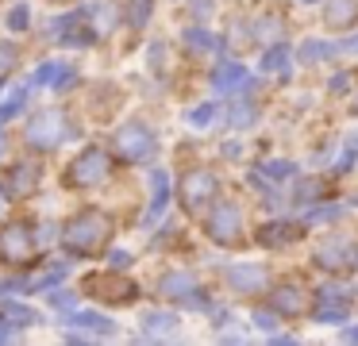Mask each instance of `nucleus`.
I'll use <instances>...</instances> for the list:
<instances>
[{
  "label": "nucleus",
  "mask_w": 358,
  "mask_h": 346,
  "mask_svg": "<svg viewBox=\"0 0 358 346\" xmlns=\"http://www.w3.org/2000/svg\"><path fill=\"white\" fill-rule=\"evenodd\" d=\"M112 235V219L104 212H81L62 227V246L73 254H96Z\"/></svg>",
  "instance_id": "obj_1"
},
{
  "label": "nucleus",
  "mask_w": 358,
  "mask_h": 346,
  "mask_svg": "<svg viewBox=\"0 0 358 346\" xmlns=\"http://www.w3.org/2000/svg\"><path fill=\"white\" fill-rule=\"evenodd\" d=\"M70 123H66V115L62 112H39L31 120V127H27V138H31L35 146H58V143H66V135H70Z\"/></svg>",
  "instance_id": "obj_2"
},
{
  "label": "nucleus",
  "mask_w": 358,
  "mask_h": 346,
  "mask_svg": "<svg viewBox=\"0 0 358 346\" xmlns=\"http://www.w3.org/2000/svg\"><path fill=\"white\" fill-rule=\"evenodd\" d=\"M104 177H108V158H104L101 150H85V154H81V158L70 166L66 185H73V189H89V185H101Z\"/></svg>",
  "instance_id": "obj_3"
},
{
  "label": "nucleus",
  "mask_w": 358,
  "mask_h": 346,
  "mask_svg": "<svg viewBox=\"0 0 358 346\" xmlns=\"http://www.w3.org/2000/svg\"><path fill=\"white\" fill-rule=\"evenodd\" d=\"M31 250H35V238H31V227L27 223H8L0 231V258L4 261H31Z\"/></svg>",
  "instance_id": "obj_4"
},
{
  "label": "nucleus",
  "mask_w": 358,
  "mask_h": 346,
  "mask_svg": "<svg viewBox=\"0 0 358 346\" xmlns=\"http://www.w3.org/2000/svg\"><path fill=\"white\" fill-rule=\"evenodd\" d=\"M85 289L101 300H112V304H131L135 300V284L124 281L120 273H93L85 281Z\"/></svg>",
  "instance_id": "obj_5"
},
{
  "label": "nucleus",
  "mask_w": 358,
  "mask_h": 346,
  "mask_svg": "<svg viewBox=\"0 0 358 346\" xmlns=\"http://www.w3.org/2000/svg\"><path fill=\"white\" fill-rule=\"evenodd\" d=\"M116 146H120V158L124 161H139L155 150V138H150V131L143 123H124L116 135Z\"/></svg>",
  "instance_id": "obj_6"
},
{
  "label": "nucleus",
  "mask_w": 358,
  "mask_h": 346,
  "mask_svg": "<svg viewBox=\"0 0 358 346\" xmlns=\"http://www.w3.org/2000/svg\"><path fill=\"white\" fill-rule=\"evenodd\" d=\"M239 231H243V215H239V208L235 204H220L216 212H212V219H208V235L216 238V243H235L239 238Z\"/></svg>",
  "instance_id": "obj_7"
},
{
  "label": "nucleus",
  "mask_w": 358,
  "mask_h": 346,
  "mask_svg": "<svg viewBox=\"0 0 358 346\" xmlns=\"http://www.w3.org/2000/svg\"><path fill=\"white\" fill-rule=\"evenodd\" d=\"M158 292L170 296V300H185L189 308H201L204 304V300L196 296V281L189 273H166L162 281H158Z\"/></svg>",
  "instance_id": "obj_8"
},
{
  "label": "nucleus",
  "mask_w": 358,
  "mask_h": 346,
  "mask_svg": "<svg viewBox=\"0 0 358 346\" xmlns=\"http://www.w3.org/2000/svg\"><path fill=\"white\" fill-rule=\"evenodd\" d=\"M212 196H216V177H212L208 169H193V173L185 177V204L196 208Z\"/></svg>",
  "instance_id": "obj_9"
},
{
  "label": "nucleus",
  "mask_w": 358,
  "mask_h": 346,
  "mask_svg": "<svg viewBox=\"0 0 358 346\" xmlns=\"http://www.w3.org/2000/svg\"><path fill=\"white\" fill-rule=\"evenodd\" d=\"M227 281L239 292H258V289H266L270 277H266L262 266H227Z\"/></svg>",
  "instance_id": "obj_10"
},
{
  "label": "nucleus",
  "mask_w": 358,
  "mask_h": 346,
  "mask_svg": "<svg viewBox=\"0 0 358 346\" xmlns=\"http://www.w3.org/2000/svg\"><path fill=\"white\" fill-rule=\"evenodd\" d=\"M273 304H278L281 315H301L304 308H308V292H304L301 284H281V289L273 292Z\"/></svg>",
  "instance_id": "obj_11"
},
{
  "label": "nucleus",
  "mask_w": 358,
  "mask_h": 346,
  "mask_svg": "<svg viewBox=\"0 0 358 346\" xmlns=\"http://www.w3.org/2000/svg\"><path fill=\"white\" fill-rule=\"evenodd\" d=\"M247 69L243 66H231V62H224V66L212 73V89L216 92H235V89H247Z\"/></svg>",
  "instance_id": "obj_12"
},
{
  "label": "nucleus",
  "mask_w": 358,
  "mask_h": 346,
  "mask_svg": "<svg viewBox=\"0 0 358 346\" xmlns=\"http://www.w3.org/2000/svg\"><path fill=\"white\" fill-rule=\"evenodd\" d=\"M316 319L320 323H335V319H347V300L335 296V289H324L320 292V308H316Z\"/></svg>",
  "instance_id": "obj_13"
},
{
  "label": "nucleus",
  "mask_w": 358,
  "mask_h": 346,
  "mask_svg": "<svg viewBox=\"0 0 358 346\" xmlns=\"http://www.w3.org/2000/svg\"><path fill=\"white\" fill-rule=\"evenodd\" d=\"M73 81V69L62 66V62H43L39 69H35V85H55V89H62V85Z\"/></svg>",
  "instance_id": "obj_14"
},
{
  "label": "nucleus",
  "mask_w": 358,
  "mask_h": 346,
  "mask_svg": "<svg viewBox=\"0 0 358 346\" xmlns=\"http://www.w3.org/2000/svg\"><path fill=\"white\" fill-rule=\"evenodd\" d=\"M358 20V0H331L327 4V23L331 27H350Z\"/></svg>",
  "instance_id": "obj_15"
},
{
  "label": "nucleus",
  "mask_w": 358,
  "mask_h": 346,
  "mask_svg": "<svg viewBox=\"0 0 358 346\" xmlns=\"http://www.w3.org/2000/svg\"><path fill=\"white\" fill-rule=\"evenodd\" d=\"M35 181H39V169H35V166H16V169H12V177H8V192H12V196H24V192L35 189Z\"/></svg>",
  "instance_id": "obj_16"
},
{
  "label": "nucleus",
  "mask_w": 358,
  "mask_h": 346,
  "mask_svg": "<svg viewBox=\"0 0 358 346\" xmlns=\"http://www.w3.org/2000/svg\"><path fill=\"white\" fill-rule=\"evenodd\" d=\"M150 189H155V196H150L147 219H158V215H162V208H166V189H170V181H166L162 169H155V173H150Z\"/></svg>",
  "instance_id": "obj_17"
},
{
  "label": "nucleus",
  "mask_w": 358,
  "mask_h": 346,
  "mask_svg": "<svg viewBox=\"0 0 358 346\" xmlns=\"http://www.w3.org/2000/svg\"><path fill=\"white\" fill-rule=\"evenodd\" d=\"M0 315H4V319H12L16 327H31V323H39V312H35V308L12 304V300H0Z\"/></svg>",
  "instance_id": "obj_18"
},
{
  "label": "nucleus",
  "mask_w": 358,
  "mask_h": 346,
  "mask_svg": "<svg viewBox=\"0 0 358 346\" xmlns=\"http://www.w3.org/2000/svg\"><path fill=\"white\" fill-rule=\"evenodd\" d=\"M70 327H85V331H96V335H112V319H104V315H93V312L70 315Z\"/></svg>",
  "instance_id": "obj_19"
},
{
  "label": "nucleus",
  "mask_w": 358,
  "mask_h": 346,
  "mask_svg": "<svg viewBox=\"0 0 358 346\" xmlns=\"http://www.w3.org/2000/svg\"><path fill=\"white\" fill-rule=\"evenodd\" d=\"M27 96H31V85H24V89H16L4 104H0V120H12V115H20L24 112V104H27Z\"/></svg>",
  "instance_id": "obj_20"
},
{
  "label": "nucleus",
  "mask_w": 358,
  "mask_h": 346,
  "mask_svg": "<svg viewBox=\"0 0 358 346\" xmlns=\"http://www.w3.org/2000/svg\"><path fill=\"white\" fill-rule=\"evenodd\" d=\"M173 327H178V319H173L170 312H150L147 315V331H150V335H170Z\"/></svg>",
  "instance_id": "obj_21"
},
{
  "label": "nucleus",
  "mask_w": 358,
  "mask_h": 346,
  "mask_svg": "<svg viewBox=\"0 0 358 346\" xmlns=\"http://www.w3.org/2000/svg\"><path fill=\"white\" fill-rule=\"evenodd\" d=\"M262 69H266V73H285V69H289V50H285V46H278V50L266 54Z\"/></svg>",
  "instance_id": "obj_22"
},
{
  "label": "nucleus",
  "mask_w": 358,
  "mask_h": 346,
  "mask_svg": "<svg viewBox=\"0 0 358 346\" xmlns=\"http://www.w3.org/2000/svg\"><path fill=\"white\" fill-rule=\"evenodd\" d=\"M16 69V46L12 43H0V77H8Z\"/></svg>",
  "instance_id": "obj_23"
},
{
  "label": "nucleus",
  "mask_w": 358,
  "mask_h": 346,
  "mask_svg": "<svg viewBox=\"0 0 358 346\" xmlns=\"http://www.w3.org/2000/svg\"><path fill=\"white\" fill-rule=\"evenodd\" d=\"M185 43H193V50H212V46H216V38L204 35V31H185Z\"/></svg>",
  "instance_id": "obj_24"
},
{
  "label": "nucleus",
  "mask_w": 358,
  "mask_h": 346,
  "mask_svg": "<svg viewBox=\"0 0 358 346\" xmlns=\"http://www.w3.org/2000/svg\"><path fill=\"white\" fill-rule=\"evenodd\" d=\"M212 115H216V108H208V104H201V108H193V112L185 115L193 127H204V123H212Z\"/></svg>",
  "instance_id": "obj_25"
},
{
  "label": "nucleus",
  "mask_w": 358,
  "mask_h": 346,
  "mask_svg": "<svg viewBox=\"0 0 358 346\" xmlns=\"http://www.w3.org/2000/svg\"><path fill=\"white\" fill-rule=\"evenodd\" d=\"M304 62H316V58H327V54H335L331 46H324V43H304Z\"/></svg>",
  "instance_id": "obj_26"
},
{
  "label": "nucleus",
  "mask_w": 358,
  "mask_h": 346,
  "mask_svg": "<svg viewBox=\"0 0 358 346\" xmlns=\"http://www.w3.org/2000/svg\"><path fill=\"white\" fill-rule=\"evenodd\" d=\"M8 23H12L16 31H24V27H27V8L16 4V8H12V15H8Z\"/></svg>",
  "instance_id": "obj_27"
},
{
  "label": "nucleus",
  "mask_w": 358,
  "mask_h": 346,
  "mask_svg": "<svg viewBox=\"0 0 358 346\" xmlns=\"http://www.w3.org/2000/svg\"><path fill=\"white\" fill-rule=\"evenodd\" d=\"M289 169H293L289 161H270V166H266V173H270V177H289Z\"/></svg>",
  "instance_id": "obj_28"
},
{
  "label": "nucleus",
  "mask_w": 358,
  "mask_h": 346,
  "mask_svg": "<svg viewBox=\"0 0 358 346\" xmlns=\"http://www.w3.org/2000/svg\"><path fill=\"white\" fill-rule=\"evenodd\" d=\"M50 304H55V308H70L73 296H70V292H50Z\"/></svg>",
  "instance_id": "obj_29"
},
{
  "label": "nucleus",
  "mask_w": 358,
  "mask_h": 346,
  "mask_svg": "<svg viewBox=\"0 0 358 346\" xmlns=\"http://www.w3.org/2000/svg\"><path fill=\"white\" fill-rule=\"evenodd\" d=\"M250 120H255V112H243V108L231 115V123H235V127H243V123H250Z\"/></svg>",
  "instance_id": "obj_30"
},
{
  "label": "nucleus",
  "mask_w": 358,
  "mask_h": 346,
  "mask_svg": "<svg viewBox=\"0 0 358 346\" xmlns=\"http://www.w3.org/2000/svg\"><path fill=\"white\" fill-rule=\"evenodd\" d=\"M255 323H258V327H273V319L266 312H255Z\"/></svg>",
  "instance_id": "obj_31"
},
{
  "label": "nucleus",
  "mask_w": 358,
  "mask_h": 346,
  "mask_svg": "<svg viewBox=\"0 0 358 346\" xmlns=\"http://www.w3.org/2000/svg\"><path fill=\"white\" fill-rule=\"evenodd\" d=\"M127 261H131V258H127V254H112V266H116V269H124Z\"/></svg>",
  "instance_id": "obj_32"
},
{
  "label": "nucleus",
  "mask_w": 358,
  "mask_h": 346,
  "mask_svg": "<svg viewBox=\"0 0 358 346\" xmlns=\"http://www.w3.org/2000/svg\"><path fill=\"white\" fill-rule=\"evenodd\" d=\"M347 338H350V343H358V327H350V331H347Z\"/></svg>",
  "instance_id": "obj_33"
},
{
  "label": "nucleus",
  "mask_w": 358,
  "mask_h": 346,
  "mask_svg": "<svg viewBox=\"0 0 358 346\" xmlns=\"http://www.w3.org/2000/svg\"><path fill=\"white\" fill-rule=\"evenodd\" d=\"M0 150H4V135H0Z\"/></svg>",
  "instance_id": "obj_34"
},
{
  "label": "nucleus",
  "mask_w": 358,
  "mask_h": 346,
  "mask_svg": "<svg viewBox=\"0 0 358 346\" xmlns=\"http://www.w3.org/2000/svg\"><path fill=\"white\" fill-rule=\"evenodd\" d=\"M304 4H312V0H304Z\"/></svg>",
  "instance_id": "obj_35"
},
{
  "label": "nucleus",
  "mask_w": 358,
  "mask_h": 346,
  "mask_svg": "<svg viewBox=\"0 0 358 346\" xmlns=\"http://www.w3.org/2000/svg\"><path fill=\"white\" fill-rule=\"evenodd\" d=\"M55 4H58V0H55Z\"/></svg>",
  "instance_id": "obj_36"
}]
</instances>
